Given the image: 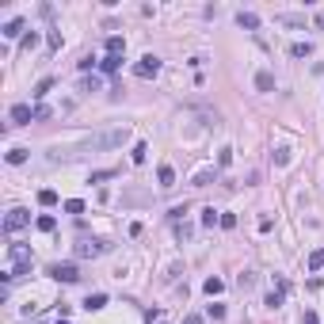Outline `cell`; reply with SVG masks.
Masks as SVG:
<instances>
[{
	"instance_id": "31",
	"label": "cell",
	"mask_w": 324,
	"mask_h": 324,
	"mask_svg": "<svg viewBox=\"0 0 324 324\" xmlns=\"http://www.w3.org/2000/svg\"><path fill=\"white\" fill-rule=\"evenodd\" d=\"M34 119H38V122L50 119V107H46V103H38V107H34Z\"/></svg>"
},
{
	"instance_id": "2",
	"label": "cell",
	"mask_w": 324,
	"mask_h": 324,
	"mask_svg": "<svg viewBox=\"0 0 324 324\" xmlns=\"http://www.w3.org/2000/svg\"><path fill=\"white\" fill-rule=\"evenodd\" d=\"M122 141H130V126L107 130V134H92L84 141V149H88V153H92V149H115V145H122Z\"/></svg>"
},
{
	"instance_id": "9",
	"label": "cell",
	"mask_w": 324,
	"mask_h": 324,
	"mask_svg": "<svg viewBox=\"0 0 324 324\" xmlns=\"http://www.w3.org/2000/svg\"><path fill=\"white\" fill-rule=\"evenodd\" d=\"M156 179H160V187H176V172H172V164H160V172H156Z\"/></svg>"
},
{
	"instance_id": "4",
	"label": "cell",
	"mask_w": 324,
	"mask_h": 324,
	"mask_svg": "<svg viewBox=\"0 0 324 324\" xmlns=\"http://www.w3.org/2000/svg\"><path fill=\"white\" fill-rule=\"evenodd\" d=\"M156 73H160V58H153V53H149V58H141V61L134 65V77H141V80L156 77Z\"/></svg>"
},
{
	"instance_id": "28",
	"label": "cell",
	"mask_w": 324,
	"mask_h": 324,
	"mask_svg": "<svg viewBox=\"0 0 324 324\" xmlns=\"http://www.w3.org/2000/svg\"><path fill=\"white\" fill-rule=\"evenodd\" d=\"M65 213H84V202H80V198H69V202H65Z\"/></svg>"
},
{
	"instance_id": "20",
	"label": "cell",
	"mask_w": 324,
	"mask_h": 324,
	"mask_svg": "<svg viewBox=\"0 0 324 324\" xmlns=\"http://www.w3.org/2000/svg\"><path fill=\"white\" fill-rule=\"evenodd\" d=\"M38 202H42V206H58V191H50V187L38 191Z\"/></svg>"
},
{
	"instance_id": "19",
	"label": "cell",
	"mask_w": 324,
	"mask_h": 324,
	"mask_svg": "<svg viewBox=\"0 0 324 324\" xmlns=\"http://www.w3.org/2000/svg\"><path fill=\"white\" fill-rule=\"evenodd\" d=\"M290 53H294V58H309V53H313V42H294Z\"/></svg>"
},
{
	"instance_id": "17",
	"label": "cell",
	"mask_w": 324,
	"mask_h": 324,
	"mask_svg": "<svg viewBox=\"0 0 324 324\" xmlns=\"http://www.w3.org/2000/svg\"><path fill=\"white\" fill-rule=\"evenodd\" d=\"M122 50H126V42H122L119 34H111V38H107V53H119L122 58Z\"/></svg>"
},
{
	"instance_id": "21",
	"label": "cell",
	"mask_w": 324,
	"mask_h": 324,
	"mask_svg": "<svg viewBox=\"0 0 324 324\" xmlns=\"http://www.w3.org/2000/svg\"><path fill=\"white\" fill-rule=\"evenodd\" d=\"M202 225H222V213L213 210V206H210V210H202Z\"/></svg>"
},
{
	"instance_id": "32",
	"label": "cell",
	"mask_w": 324,
	"mask_h": 324,
	"mask_svg": "<svg viewBox=\"0 0 324 324\" xmlns=\"http://www.w3.org/2000/svg\"><path fill=\"white\" fill-rule=\"evenodd\" d=\"M301 324H320V316H316L313 309H305V316H301Z\"/></svg>"
},
{
	"instance_id": "6",
	"label": "cell",
	"mask_w": 324,
	"mask_h": 324,
	"mask_svg": "<svg viewBox=\"0 0 324 324\" xmlns=\"http://www.w3.org/2000/svg\"><path fill=\"white\" fill-rule=\"evenodd\" d=\"M50 275H53L58 282H77V279H80L77 263H53V267H50Z\"/></svg>"
},
{
	"instance_id": "15",
	"label": "cell",
	"mask_w": 324,
	"mask_h": 324,
	"mask_svg": "<svg viewBox=\"0 0 324 324\" xmlns=\"http://www.w3.org/2000/svg\"><path fill=\"white\" fill-rule=\"evenodd\" d=\"M50 88H53V77H46V80H38V84H34V99H46V95H50Z\"/></svg>"
},
{
	"instance_id": "5",
	"label": "cell",
	"mask_w": 324,
	"mask_h": 324,
	"mask_svg": "<svg viewBox=\"0 0 324 324\" xmlns=\"http://www.w3.org/2000/svg\"><path fill=\"white\" fill-rule=\"evenodd\" d=\"M103 252H107V240H80L77 244L80 259H95V256H103Z\"/></svg>"
},
{
	"instance_id": "22",
	"label": "cell",
	"mask_w": 324,
	"mask_h": 324,
	"mask_svg": "<svg viewBox=\"0 0 324 324\" xmlns=\"http://www.w3.org/2000/svg\"><path fill=\"white\" fill-rule=\"evenodd\" d=\"M324 267V248H316L313 256H309V271H320Z\"/></svg>"
},
{
	"instance_id": "18",
	"label": "cell",
	"mask_w": 324,
	"mask_h": 324,
	"mask_svg": "<svg viewBox=\"0 0 324 324\" xmlns=\"http://www.w3.org/2000/svg\"><path fill=\"white\" fill-rule=\"evenodd\" d=\"M130 156H134V164H145V156H149V145H145V141H137Z\"/></svg>"
},
{
	"instance_id": "16",
	"label": "cell",
	"mask_w": 324,
	"mask_h": 324,
	"mask_svg": "<svg viewBox=\"0 0 324 324\" xmlns=\"http://www.w3.org/2000/svg\"><path fill=\"white\" fill-rule=\"evenodd\" d=\"M202 290L210 294V298H218V294L225 290V282H222V279H206V282H202Z\"/></svg>"
},
{
	"instance_id": "26",
	"label": "cell",
	"mask_w": 324,
	"mask_h": 324,
	"mask_svg": "<svg viewBox=\"0 0 324 324\" xmlns=\"http://www.w3.org/2000/svg\"><path fill=\"white\" fill-rule=\"evenodd\" d=\"M206 316H213V320H222V316H225V305H218V301H213V305H206Z\"/></svg>"
},
{
	"instance_id": "11",
	"label": "cell",
	"mask_w": 324,
	"mask_h": 324,
	"mask_svg": "<svg viewBox=\"0 0 324 324\" xmlns=\"http://www.w3.org/2000/svg\"><path fill=\"white\" fill-rule=\"evenodd\" d=\"M84 309H88V313H95V309H107V294H88V298H84Z\"/></svg>"
},
{
	"instance_id": "25",
	"label": "cell",
	"mask_w": 324,
	"mask_h": 324,
	"mask_svg": "<svg viewBox=\"0 0 324 324\" xmlns=\"http://www.w3.org/2000/svg\"><path fill=\"white\" fill-rule=\"evenodd\" d=\"M27 160V149H8V164H23Z\"/></svg>"
},
{
	"instance_id": "14",
	"label": "cell",
	"mask_w": 324,
	"mask_h": 324,
	"mask_svg": "<svg viewBox=\"0 0 324 324\" xmlns=\"http://www.w3.org/2000/svg\"><path fill=\"white\" fill-rule=\"evenodd\" d=\"M256 88H259V92H275V77L267 73V69H263V73H256Z\"/></svg>"
},
{
	"instance_id": "12",
	"label": "cell",
	"mask_w": 324,
	"mask_h": 324,
	"mask_svg": "<svg viewBox=\"0 0 324 324\" xmlns=\"http://www.w3.org/2000/svg\"><path fill=\"white\" fill-rule=\"evenodd\" d=\"M99 69H103V73H119V69H122V58H119V53H107V58L99 61Z\"/></svg>"
},
{
	"instance_id": "13",
	"label": "cell",
	"mask_w": 324,
	"mask_h": 324,
	"mask_svg": "<svg viewBox=\"0 0 324 324\" xmlns=\"http://www.w3.org/2000/svg\"><path fill=\"white\" fill-rule=\"evenodd\" d=\"M0 34H4V38H19V34H23V19H8Z\"/></svg>"
},
{
	"instance_id": "36",
	"label": "cell",
	"mask_w": 324,
	"mask_h": 324,
	"mask_svg": "<svg viewBox=\"0 0 324 324\" xmlns=\"http://www.w3.org/2000/svg\"><path fill=\"white\" fill-rule=\"evenodd\" d=\"M160 324H164V320H160Z\"/></svg>"
},
{
	"instance_id": "24",
	"label": "cell",
	"mask_w": 324,
	"mask_h": 324,
	"mask_svg": "<svg viewBox=\"0 0 324 324\" xmlns=\"http://www.w3.org/2000/svg\"><path fill=\"white\" fill-rule=\"evenodd\" d=\"M210 179H213V168H202V172H198V176H195V187H206Z\"/></svg>"
},
{
	"instance_id": "29",
	"label": "cell",
	"mask_w": 324,
	"mask_h": 324,
	"mask_svg": "<svg viewBox=\"0 0 324 324\" xmlns=\"http://www.w3.org/2000/svg\"><path fill=\"white\" fill-rule=\"evenodd\" d=\"M282 298H286L282 290H271V294H267V305H271V309H279V305H282Z\"/></svg>"
},
{
	"instance_id": "34",
	"label": "cell",
	"mask_w": 324,
	"mask_h": 324,
	"mask_svg": "<svg viewBox=\"0 0 324 324\" xmlns=\"http://www.w3.org/2000/svg\"><path fill=\"white\" fill-rule=\"evenodd\" d=\"M316 27H324V12H316Z\"/></svg>"
},
{
	"instance_id": "3",
	"label": "cell",
	"mask_w": 324,
	"mask_h": 324,
	"mask_svg": "<svg viewBox=\"0 0 324 324\" xmlns=\"http://www.w3.org/2000/svg\"><path fill=\"white\" fill-rule=\"evenodd\" d=\"M31 225V213L23 210V206H16V210H8V218H4V233H19Z\"/></svg>"
},
{
	"instance_id": "33",
	"label": "cell",
	"mask_w": 324,
	"mask_h": 324,
	"mask_svg": "<svg viewBox=\"0 0 324 324\" xmlns=\"http://www.w3.org/2000/svg\"><path fill=\"white\" fill-rule=\"evenodd\" d=\"M183 324H202V316H198V313H191V316H183Z\"/></svg>"
},
{
	"instance_id": "35",
	"label": "cell",
	"mask_w": 324,
	"mask_h": 324,
	"mask_svg": "<svg viewBox=\"0 0 324 324\" xmlns=\"http://www.w3.org/2000/svg\"><path fill=\"white\" fill-rule=\"evenodd\" d=\"M58 324H69V320H65V316H61V320H58Z\"/></svg>"
},
{
	"instance_id": "1",
	"label": "cell",
	"mask_w": 324,
	"mask_h": 324,
	"mask_svg": "<svg viewBox=\"0 0 324 324\" xmlns=\"http://www.w3.org/2000/svg\"><path fill=\"white\" fill-rule=\"evenodd\" d=\"M8 275H12V279L31 275V248L19 244V240H12V244H8Z\"/></svg>"
},
{
	"instance_id": "30",
	"label": "cell",
	"mask_w": 324,
	"mask_h": 324,
	"mask_svg": "<svg viewBox=\"0 0 324 324\" xmlns=\"http://www.w3.org/2000/svg\"><path fill=\"white\" fill-rule=\"evenodd\" d=\"M115 176V168H99V172H92V183H103V179H111Z\"/></svg>"
},
{
	"instance_id": "8",
	"label": "cell",
	"mask_w": 324,
	"mask_h": 324,
	"mask_svg": "<svg viewBox=\"0 0 324 324\" xmlns=\"http://www.w3.org/2000/svg\"><path fill=\"white\" fill-rule=\"evenodd\" d=\"M275 23H282V27H305V16H294V12H279V16H275Z\"/></svg>"
},
{
	"instance_id": "7",
	"label": "cell",
	"mask_w": 324,
	"mask_h": 324,
	"mask_svg": "<svg viewBox=\"0 0 324 324\" xmlns=\"http://www.w3.org/2000/svg\"><path fill=\"white\" fill-rule=\"evenodd\" d=\"M31 119H34V107H31V103H16V107H12V126H27Z\"/></svg>"
},
{
	"instance_id": "27",
	"label": "cell",
	"mask_w": 324,
	"mask_h": 324,
	"mask_svg": "<svg viewBox=\"0 0 324 324\" xmlns=\"http://www.w3.org/2000/svg\"><path fill=\"white\" fill-rule=\"evenodd\" d=\"M233 164V149H222V153H218V168H229Z\"/></svg>"
},
{
	"instance_id": "23",
	"label": "cell",
	"mask_w": 324,
	"mask_h": 324,
	"mask_svg": "<svg viewBox=\"0 0 324 324\" xmlns=\"http://www.w3.org/2000/svg\"><path fill=\"white\" fill-rule=\"evenodd\" d=\"M38 229H42V233H53V229H58V222H53L50 213H42V218H38Z\"/></svg>"
},
{
	"instance_id": "10",
	"label": "cell",
	"mask_w": 324,
	"mask_h": 324,
	"mask_svg": "<svg viewBox=\"0 0 324 324\" xmlns=\"http://www.w3.org/2000/svg\"><path fill=\"white\" fill-rule=\"evenodd\" d=\"M237 23L244 27V31H256V27H259V16H256V12H237Z\"/></svg>"
}]
</instances>
